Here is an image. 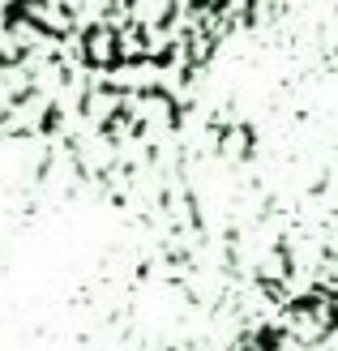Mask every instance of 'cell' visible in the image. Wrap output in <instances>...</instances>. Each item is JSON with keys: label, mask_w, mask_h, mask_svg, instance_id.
Listing matches in <instances>:
<instances>
[{"label": "cell", "mask_w": 338, "mask_h": 351, "mask_svg": "<svg viewBox=\"0 0 338 351\" xmlns=\"http://www.w3.org/2000/svg\"><path fill=\"white\" fill-rule=\"evenodd\" d=\"M261 0H0V69L82 99H171Z\"/></svg>", "instance_id": "6da1fadb"}, {"label": "cell", "mask_w": 338, "mask_h": 351, "mask_svg": "<svg viewBox=\"0 0 338 351\" xmlns=\"http://www.w3.org/2000/svg\"><path fill=\"white\" fill-rule=\"evenodd\" d=\"M236 351H338V287L295 295L248 330Z\"/></svg>", "instance_id": "7a4b0ae2"}]
</instances>
